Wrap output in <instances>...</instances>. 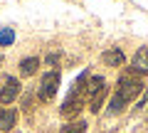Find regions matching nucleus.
<instances>
[{
	"mask_svg": "<svg viewBox=\"0 0 148 133\" xmlns=\"http://www.w3.org/2000/svg\"><path fill=\"white\" fill-rule=\"evenodd\" d=\"M86 91V72L79 76V79L74 81V86L69 89V94H67V99H64V104H62V108H59V113H62L64 118H72V116H79V111H82V106H84V94Z\"/></svg>",
	"mask_w": 148,
	"mask_h": 133,
	"instance_id": "obj_1",
	"label": "nucleus"
},
{
	"mask_svg": "<svg viewBox=\"0 0 148 133\" xmlns=\"http://www.w3.org/2000/svg\"><path fill=\"white\" fill-rule=\"evenodd\" d=\"M141 91H143V81L138 79V74H133V72L121 74V79H119V89H116L119 96H123L126 101H131V99H136Z\"/></svg>",
	"mask_w": 148,
	"mask_h": 133,
	"instance_id": "obj_2",
	"label": "nucleus"
},
{
	"mask_svg": "<svg viewBox=\"0 0 148 133\" xmlns=\"http://www.w3.org/2000/svg\"><path fill=\"white\" fill-rule=\"evenodd\" d=\"M57 89H59V72L57 69H49L47 74L42 76V81H40V91H37L40 101H49V99H54Z\"/></svg>",
	"mask_w": 148,
	"mask_h": 133,
	"instance_id": "obj_3",
	"label": "nucleus"
},
{
	"mask_svg": "<svg viewBox=\"0 0 148 133\" xmlns=\"http://www.w3.org/2000/svg\"><path fill=\"white\" fill-rule=\"evenodd\" d=\"M17 94H20V81L15 76H8L0 86V104H12L17 99Z\"/></svg>",
	"mask_w": 148,
	"mask_h": 133,
	"instance_id": "obj_4",
	"label": "nucleus"
},
{
	"mask_svg": "<svg viewBox=\"0 0 148 133\" xmlns=\"http://www.w3.org/2000/svg\"><path fill=\"white\" fill-rule=\"evenodd\" d=\"M131 72L133 74H148V49L143 47V49H138L136 52V57H133V62H131Z\"/></svg>",
	"mask_w": 148,
	"mask_h": 133,
	"instance_id": "obj_5",
	"label": "nucleus"
},
{
	"mask_svg": "<svg viewBox=\"0 0 148 133\" xmlns=\"http://www.w3.org/2000/svg\"><path fill=\"white\" fill-rule=\"evenodd\" d=\"M101 59H104L106 67H121V64L126 62V54H123L119 47H111V49H106V52L101 54Z\"/></svg>",
	"mask_w": 148,
	"mask_h": 133,
	"instance_id": "obj_6",
	"label": "nucleus"
},
{
	"mask_svg": "<svg viewBox=\"0 0 148 133\" xmlns=\"http://www.w3.org/2000/svg\"><path fill=\"white\" fill-rule=\"evenodd\" d=\"M17 123V111L12 108H0V131H12Z\"/></svg>",
	"mask_w": 148,
	"mask_h": 133,
	"instance_id": "obj_7",
	"label": "nucleus"
},
{
	"mask_svg": "<svg viewBox=\"0 0 148 133\" xmlns=\"http://www.w3.org/2000/svg\"><path fill=\"white\" fill-rule=\"evenodd\" d=\"M37 67H40V59L37 57H25L20 62V76H32L37 72Z\"/></svg>",
	"mask_w": 148,
	"mask_h": 133,
	"instance_id": "obj_8",
	"label": "nucleus"
},
{
	"mask_svg": "<svg viewBox=\"0 0 148 133\" xmlns=\"http://www.w3.org/2000/svg\"><path fill=\"white\" fill-rule=\"evenodd\" d=\"M126 99L123 96H119V94H114L111 96V101H109V116H116V113H121L123 108H126Z\"/></svg>",
	"mask_w": 148,
	"mask_h": 133,
	"instance_id": "obj_9",
	"label": "nucleus"
},
{
	"mask_svg": "<svg viewBox=\"0 0 148 133\" xmlns=\"http://www.w3.org/2000/svg\"><path fill=\"white\" fill-rule=\"evenodd\" d=\"M104 86H106V79H104V76H89V79H86V94L94 96L96 91H101Z\"/></svg>",
	"mask_w": 148,
	"mask_h": 133,
	"instance_id": "obj_10",
	"label": "nucleus"
},
{
	"mask_svg": "<svg viewBox=\"0 0 148 133\" xmlns=\"http://www.w3.org/2000/svg\"><path fill=\"white\" fill-rule=\"evenodd\" d=\"M104 99H106V86L101 91H96L94 96H89V108H91V113H99V108H101V104H104Z\"/></svg>",
	"mask_w": 148,
	"mask_h": 133,
	"instance_id": "obj_11",
	"label": "nucleus"
},
{
	"mask_svg": "<svg viewBox=\"0 0 148 133\" xmlns=\"http://www.w3.org/2000/svg\"><path fill=\"white\" fill-rule=\"evenodd\" d=\"M12 42H15V32H12L10 27L0 30V47H10Z\"/></svg>",
	"mask_w": 148,
	"mask_h": 133,
	"instance_id": "obj_12",
	"label": "nucleus"
},
{
	"mask_svg": "<svg viewBox=\"0 0 148 133\" xmlns=\"http://www.w3.org/2000/svg\"><path fill=\"white\" fill-rule=\"evenodd\" d=\"M86 131V123L84 121H74V123H67L62 128V133H84Z\"/></svg>",
	"mask_w": 148,
	"mask_h": 133,
	"instance_id": "obj_13",
	"label": "nucleus"
},
{
	"mask_svg": "<svg viewBox=\"0 0 148 133\" xmlns=\"http://www.w3.org/2000/svg\"><path fill=\"white\" fill-rule=\"evenodd\" d=\"M45 62H47V67H52V69H54V67L59 64V54H47V59H45Z\"/></svg>",
	"mask_w": 148,
	"mask_h": 133,
	"instance_id": "obj_14",
	"label": "nucleus"
},
{
	"mask_svg": "<svg viewBox=\"0 0 148 133\" xmlns=\"http://www.w3.org/2000/svg\"><path fill=\"white\" fill-rule=\"evenodd\" d=\"M0 64H3V54H0Z\"/></svg>",
	"mask_w": 148,
	"mask_h": 133,
	"instance_id": "obj_15",
	"label": "nucleus"
}]
</instances>
